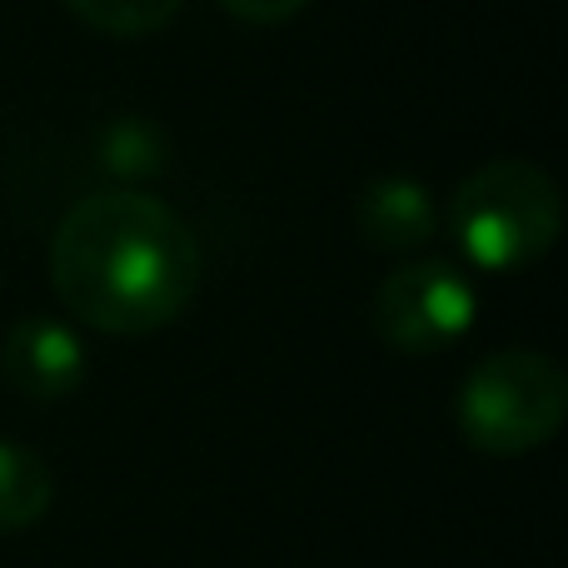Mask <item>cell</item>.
I'll return each mask as SVG.
<instances>
[{
    "instance_id": "cell-1",
    "label": "cell",
    "mask_w": 568,
    "mask_h": 568,
    "mask_svg": "<svg viewBox=\"0 0 568 568\" xmlns=\"http://www.w3.org/2000/svg\"><path fill=\"white\" fill-rule=\"evenodd\" d=\"M45 265L70 320L95 334H155L200 294L205 250L165 200L100 190L60 215Z\"/></svg>"
},
{
    "instance_id": "cell-2",
    "label": "cell",
    "mask_w": 568,
    "mask_h": 568,
    "mask_svg": "<svg viewBox=\"0 0 568 568\" xmlns=\"http://www.w3.org/2000/svg\"><path fill=\"white\" fill-rule=\"evenodd\" d=\"M564 200L534 160H489L449 195V235L474 270L514 275L559 245Z\"/></svg>"
},
{
    "instance_id": "cell-3",
    "label": "cell",
    "mask_w": 568,
    "mask_h": 568,
    "mask_svg": "<svg viewBox=\"0 0 568 568\" xmlns=\"http://www.w3.org/2000/svg\"><path fill=\"white\" fill-rule=\"evenodd\" d=\"M454 419L469 449L479 454H494V459L534 454L564 429L568 379L539 349H499L464 374Z\"/></svg>"
},
{
    "instance_id": "cell-4",
    "label": "cell",
    "mask_w": 568,
    "mask_h": 568,
    "mask_svg": "<svg viewBox=\"0 0 568 568\" xmlns=\"http://www.w3.org/2000/svg\"><path fill=\"white\" fill-rule=\"evenodd\" d=\"M479 320V290L449 260H409L369 300V329L399 354H444Z\"/></svg>"
},
{
    "instance_id": "cell-5",
    "label": "cell",
    "mask_w": 568,
    "mask_h": 568,
    "mask_svg": "<svg viewBox=\"0 0 568 568\" xmlns=\"http://www.w3.org/2000/svg\"><path fill=\"white\" fill-rule=\"evenodd\" d=\"M0 369L10 389L26 394L30 404H60L85 379V344L65 320L26 314L0 344Z\"/></svg>"
},
{
    "instance_id": "cell-6",
    "label": "cell",
    "mask_w": 568,
    "mask_h": 568,
    "mask_svg": "<svg viewBox=\"0 0 568 568\" xmlns=\"http://www.w3.org/2000/svg\"><path fill=\"white\" fill-rule=\"evenodd\" d=\"M354 235L374 255H414L439 235V205L409 175H379L354 205Z\"/></svg>"
},
{
    "instance_id": "cell-7",
    "label": "cell",
    "mask_w": 568,
    "mask_h": 568,
    "mask_svg": "<svg viewBox=\"0 0 568 568\" xmlns=\"http://www.w3.org/2000/svg\"><path fill=\"white\" fill-rule=\"evenodd\" d=\"M55 499L50 464L16 439H0V534H26Z\"/></svg>"
},
{
    "instance_id": "cell-8",
    "label": "cell",
    "mask_w": 568,
    "mask_h": 568,
    "mask_svg": "<svg viewBox=\"0 0 568 568\" xmlns=\"http://www.w3.org/2000/svg\"><path fill=\"white\" fill-rule=\"evenodd\" d=\"M170 160V140L160 135L155 120H140V115H120L105 125L100 135V170L110 180H120L115 190H135V180L160 175Z\"/></svg>"
},
{
    "instance_id": "cell-9",
    "label": "cell",
    "mask_w": 568,
    "mask_h": 568,
    "mask_svg": "<svg viewBox=\"0 0 568 568\" xmlns=\"http://www.w3.org/2000/svg\"><path fill=\"white\" fill-rule=\"evenodd\" d=\"M65 6H70V16L85 20V26L100 30V36L140 40V36L165 30L170 20L180 16L185 0H65Z\"/></svg>"
},
{
    "instance_id": "cell-10",
    "label": "cell",
    "mask_w": 568,
    "mask_h": 568,
    "mask_svg": "<svg viewBox=\"0 0 568 568\" xmlns=\"http://www.w3.org/2000/svg\"><path fill=\"white\" fill-rule=\"evenodd\" d=\"M225 16L245 20V26H284V20H294L310 0H215Z\"/></svg>"
}]
</instances>
